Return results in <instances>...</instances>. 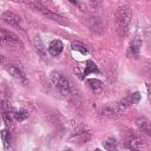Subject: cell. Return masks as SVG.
Here are the masks:
<instances>
[{
	"instance_id": "cell-1",
	"label": "cell",
	"mask_w": 151,
	"mask_h": 151,
	"mask_svg": "<svg viewBox=\"0 0 151 151\" xmlns=\"http://www.w3.org/2000/svg\"><path fill=\"white\" fill-rule=\"evenodd\" d=\"M131 19H132V14L129 7L123 6L118 8L116 13V26L120 35H125L127 33L130 24H131Z\"/></svg>"
},
{
	"instance_id": "cell-2",
	"label": "cell",
	"mask_w": 151,
	"mask_h": 151,
	"mask_svg": "<svg viewBox=\"0 0 151 151\" xmlns=\"http://www.w3.org/2000/svg\"><path fill=\"white\" fill-rule=\"evenodd\" d=\"M51 79L55 86V88L59 91L60 94L63 96H67L71 91V86H70V83L67 80V78L61 74L60 72H52L51 73Z\"/></svg>"
},
{
	"instance_id": "cell-3",
	"label": "cell",
	"mask_w": 151,
	"mask_h": 151,
	"mask_svg": "<svg viewBox=\"0 0 151 151\" xmlns=\"http://www.w3.org/2000/svg\"><path fill=\"white\" fill-rule=\"evenodd\" d=\"M0 38L1 41L4 44H7L9 46H14V47H22V41L12 32L6 31V29H1L0 32Z\"/></svg>"
},
{
	"instance_id": "cell-4",
	"label": "cell",
	"mask_w": 151,
	"mask_h": 151,
	"mask_svg": "<svg viewBox=\"0 0 151 151\" xmlns=\"http://www.w3.org/2000/svg\"><path fill=\"white\" fill-rule=\"evenodd\" d=\"M124 111V106L122 103H114V104H107L103 107L104 116H107L110 118H117L119 117Z\"/></svg>"
},
{
	"instance_id": "cell-5",
	"label": "cell",
	"mask_w": 151,
	"mask_h": 151,
	"mask_svg": "<svg viewBox=\"0 0 151 151\" xmlns=\"http://www.w3.org/2000/svg\"><path fill=\"white\" fill-rule=\"evenodd\" d=\"M2 19H4L7 24H9V25H12V26H14V27H17V28L22 29V20H21V18H20L18 14L7 11V12H5V13L2 14Z\"/></svg>"
},
{
	"instance_id": "cell-6",
	"label": "cell",
	"mask_w": 151,
	"mask_h": 151,
	"mask_svg": "<svg viewBox=\"0 0 151 151\" xmlns=\"http://www.w3.org/2000/svg\"><path fill=\"white\" fill-rule=\"evenodd\" d=\"M6 70H7V72H8L13 78H15L17 80H19V81H21V83H26L25 73L22 72V70H21L18 65H13V64L7 65Z\"/></svg>"
},
{
	"instance_id": "cell-7",
	"label": "cell",
	"mask_w": 151,
	"mask_h": 151,
	"mask_svg": "<svg viewBox=\"0 0 151 151\" xmlns=\"http://www.w3.org/2000/svg\"><path fill=\"white\" fill-rule=\"evenodd\" d=\"M124 145H125L126 149H130V150H137V149H140V146H142V142H140V139H139L136 134L130 133V134H127Z\"/></svg>"
},
{
	"instance_id": "cell-8",
	"label": "cell",
	"mask_w": 151,
	"mask_h": 151,
	"mask_svg": "<svg viewBox=\"0 0 151 151\" xmlns=\"http://www.w3.org/2000/svg\"><path fill=\"white\" fill-rule=\"evenodd\" d=\"M63 48H64V45H63V42L60 40H52L50 42V46H48V52H50L51 55L57 57V55H59L61 53Z\"/></svg>"
},
{
	"instance_id": "cell-9",
	"label": "cell",
	"mask_w": 151,
	"mask_h": 151,
	"mask_svg": "<svg viewBox=\"0 0 151 151\" xmlns=\"http://www.w3.org/2000/svg\"><path fill=\"white\" fill-rule=\"evenodd\" d=\"M136 125H137V127H138L142 132H144V133L151 136V126H150V123H149V120H147L146 118H144V117L138 118V119L136 120Z\"/></svg>"
},
{
	"instance_id": "cell-10",
	"label": "cell",
	"mask_w": 151,
	"mask_h": 151,
	"mask_svg": "<svg viewBox=\"0 0 151 151\" xmlns=\"http://www.w3.org/2000/svg\"><path fill=\"white\" fill-rule=\"evenodd\" d=\"M140 46H142V41L139 39V37H136L131 44H130V47H129V55H132V57H137L139 54V51H140Z\"/></svg>"
},
{
	"instance_id": "cell-11",
	"label": "cell",
	"mask_w": 151,
	"mask_h": 151,
	"mask_svg": "<svg viewBox=\"0 0 151 151\" xmlns=\"http://www.w3.org/2000/svg\"><path fill=\"white\" fill-rule=\"evenodd\" d=\"M139 100H140V94H139V92H133V93L129 94L127 97H125L120 103H122V105H123L124 107H126V106L137 104Z\"/></svg>"
},
{
	"instance_id": "cell-12",
	"label": "cell",
	"mask_w": 151,
	"mask_h": 151,
	"mask_svg": "<svg viewBox=\"0 0 151 151\" xmlns=\"http://www.w3.org/2000/svg\"><path fill=\"white\" fill-rule=\"evenodd\" d=\"M87 85H88L90 88H91L92 91H94L96 93H99V92L103 90V83H101L99 79H94V78L88 79V80H87Z\"/></svg>"
},
{
	"instance_id": "cell-13",
	"label": "cell",
	"mask_w": 151,
	"mask_h": 151,
	"mask_svg": "<svg viewBox=\"0 0 151 151\" xmlns=\"http://www.w3.org/2000/svg\"><path fill=\"white\" fill-rule=\"evenodd\" d=\"M34 47H35V51L38 52V54H40L41 57L46 55V48H45V46H44V44L39 37H37L34 39Z\"/></svg>"
},
{
	"instance_id": "cell-14",
	"label": "cell",
	"mask_w": 151,
	"mask_h": 151,
	"mask_svg": "<svg viewBox=\"0 0 151 151\" xmlns=\"http://www.w3.org/2000/svg\"><path fill=\"white\" fill-rule=\"evenodd\" d=\"M90 73H99V70H98L97 65H96L92 60H87V61H86V66H85V71H84V76H88Z\"/></svg>"
},
{
	"instance_id": "cell-15",
	"label": "cell",
	"mask_w": 151,
	"mask_h": 151,
	"mask_svg": "<svg viewBox=\"0 0 151 151\" xmlns=\"http://www.w3.org/2000/svg\"><path fill=\"white\" fill-rule=\"evenodd\" d=\"M39 11H41L46 17H48L50 19H52V20H54V21H58V22H61V24L65 22L64 18H61V17L58 15V14H54V13H52V12H50V11H45V8H41V7H40Z\"/></svg>"
},
{
	"instance_id": "cell-16",
	"label": "cell",
	"mask_w": 151,
	"mask_h": 151,
	"mask_svg": "<svg viewBox=\"0 0 151 151\" xmlns=\"http://www.w3.org/2000/svg\"><path fill=\"white\" fill-rule=\"evenodd\" d=\"M1 139L4 142V145L5 146H8L11 144V142H12V134H11V132L8 130H6V129L1 130Z\"/></svg>"
},
{
	"instance_id": "cell-17",
	"label": "cell",
	"mask_w": 151,
	"mask_h": 151,
	"mask_svg": "<svg viewBox=\"0 0 151 151\" xmlns=\"http://www.w3.org/2000/svg\"><path fill=\"white\" fill-rule=\"evenodd\" d=\"M72 50H73V51H79V52L83 53V54H87V53H88L87 47H86L83 42H79V41H76V42L72 44Z\"/></svg>"
},
{
	"instance_id": "cell-18",
	"label": "cell",
	"mask_w": 151,
	"mask_h": 151,
	"mask_svg": "<svg viewBox=\"0 0 151 151\" xmlns=\"http://www.w3.org/2000/svg\"><path fill=\"white\" fill-rule=\"evenodd\" d=\"M104 147L106 150H116L117 149V142L113 139V138H107L104 143H103Z\"/></svg>"
},
{
	"instance_id": "cell-19",
	"label": "cell",
	"mask_w": 151,
	"mask_h": 151,
	"mask_svg": "<svg viewBox=\"0 0 151 151\" xmlns=\"http://www.w3.org/2000/svg\"><path fill=\"white\" fill-rule=\"evenodd\" d=\"M27 117H28V113L24 110H19V111L14 112V118L18 122H24L25 119H27Z\"/></svg>"
},
{
	"instance_id": "cell-20",
	"label": "cell",
	"mask_w": 151,
	"mask_h": 151,
	"mask_svg": "<svg viewBox=\"0 0 151 151\" xmlns=\"http://www.w3.org/2000/svg\"><path fill=\"white\" fill-rule=\"evenodd\" d=\"M2 119H4V122L6 123V125L9 127H13V120H12V118H11V116H9V113H7V112H4L2 113Z\"/></svg>"
},
{
	"instance_id": "cell-21",
	"label": "cell",
	"mask_w": 151,
	"mask_h": 151,
	"mask_svg": "<svg viewBox=\"0 0 151 151\" xmlns=\"http://www.w3.org/2000/svg\"><path fill=\"white\" fill-rule=\"evenodd\" d=\"M91 1V4L93 5V6H98L100 2H101V0H90Z\"/></svg>"
},
{
	"instance_id": "cell-22",
	"label": "cell",
	"mask_w": 151,
	"mask_h": 151,
	"mask_svg": "<svg viewBox=\"0 0 151 151\" xmlns=\"http://www.w3.org/2000/svg\"><path fill=\"white\" fill-rule=\"evenodd\" d=\"M147 90H149V98H150V101H151V85H147Z\"/></svg>"
}]
</instances>
